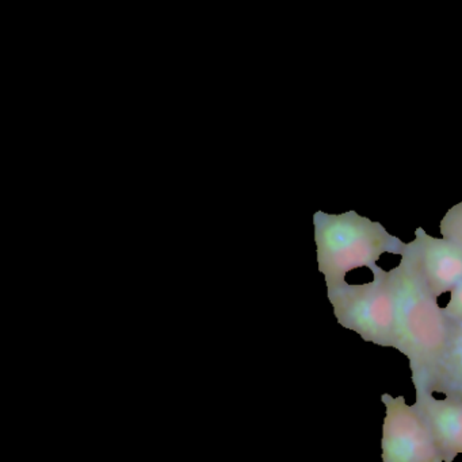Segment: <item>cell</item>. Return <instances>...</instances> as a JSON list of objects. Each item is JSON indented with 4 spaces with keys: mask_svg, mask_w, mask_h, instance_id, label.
<instances>
[{
    "mask_svg": "<svg viewBox=\"0 0 462 462\" xmlns=\"http://www.w3.org/2000/svg\"><path fill=\"white\" fill-rule=\"evenodd\" d=\"M317 265L327 288L346 282L354 269L379 266L382 254H403L407 244L380 222L350 210L342 214L317 211L314 216Z\"/></svg>",
    "mask_w": 462,
    "mask_h": 462,
    "instance_id": "obj_2",
    "label": "cell"
},
{
    "mask_svg": "<svg viewBox=\"0 0 462 462\" xmlns=\"http://www.w3.org/2000/svg\"><path fill=\"white\" fill-rule=\"evenodd\" d=\"M373 280L365 284L341 282L327 288L336 322L354 331L365 342L382 347H398V318L392 269L377 266Z\"/></svg>",
    "mask_w": 462,
    "mask_h": 462,
    "instance_id": "obj_3",
    "label": "cell"
},
{
    "mask_svg": "<svg viewBox=\"0 0 462 462\" xmlns=\"http://www.w3.org/2000/svg\"><path fill=\"white\" fill-rule=\"evenodd\" d=\"M414 406L423 415L445 462L462 455V399L453 396L436 398L428 388L415 390Z\"/></svg>",
    "mask_w": 462,
    "mask_h": 462,
    "instance_id": "obj_6",
    "label": "cell"
},
{
    "mask_svg": "<svg viewBox=\"0 0 462 462\" xmlns=\"http://www.w3.org/2000/svg\"><path fill=\"white\" fill-rule=\"evenodd\" d=\"M444 312L450 322H462V282L450 292Z\"/></svg>",
    "mask_w": 462,
    "mask_h": 462,
    "instance_id": "obj_9",
    "label": "cell"
},
{
    "mask_svg": "<svg viewBox=\"0 0 462 462\" xmlns=\"http://www.w3.org/2000/svg\"><path fill=\"white\" fill-rule=\"evenodd\" d=\"M431 391L462 399V322H452L449 342L434 377Z\"/></svg>",
    "mask_w": 462,
    "mask_h": 462,
    "instance_id": "obj_7",
    "label": "cell"
},
{
    "mask_svg": "<svg viewBox=\"0 0 462 462\" xmlns=\"http://www.w3.org/2000/svg\"><path fill=\"white\" fill-rule=\"evenodd\" d=\"M392 273L398 318L396 350L409 360L415 390L431 391L449 342L452 322L423 280L410 242Z\"/></svg>",
    "mask_w": 462,
    "mask_h": 462,
    "instance_id": "obj_1",
    "label": "cell"
},
{
    "mask_svg": "<svg viewBox=\"0 0 462 462\" xmlns=\"http://www.w3.org/2000/svg\"><path fill=\"white\" fill-rule=\"evenodd\" d=\"M418 268L431 292L439 298L452 292L462 282V245L452 239L429 236L417 227L415 239L410 242Z\"/></svg>",
    "mask_w": 462,
    "mask_h": 462,
    "instance_id": "obj_5",
    "label": "cell"
},
{
    "mask_svg": "<svg viewBox=\"0 0 462 462\" xmlns=\"http://www.w3.org/2000/svg\"><path fill=\"white\" fill-rule=\"evenodd\" d=\"M439 231L444 238L452 239L462 245V202L453 206L439 224Z\"/></svg>",
    "mask_w": 462,
    "mask_h": 462,
    "instance_id": "obj_8",
    "label": "cell"
},
{
    "mask_svg": "<svg viewBox=\"0 0 462 462\" xmlns=\"http://www.w3.org/2000/svg\"><path fill=\"white\" fill-rule=\"evenodd\" d=\"M382 462H445L436 439L417 407L404 396L382 393Z\"/></svg>",
    "mask_w": 462,
    "mask_h": 462,
    "instance_id": "obj_4",
    "label": "cell"
}]
</instances>
